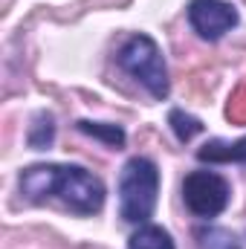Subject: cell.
<instances>
[{
    "mask_svg": "<svg viewBox=\"0 0 246 249\" xmlns=\"http://www.w3.org/2000/svg\"><path fill=\"white\" fill-rule=\"evenodd\" d=\"M159 200V168L148 157H130L119 174V217L130 226H145Z\"/></svg>",
    "mask_w": 246,
    "mask_h": 249,
    "instance_id": "cell-1",
    "label": "cell"
},
{
    "mask_svg": "<svg viewBox=\"0 0 246 249\" xmlns=\"http://www.w3.org/2000/svg\"><path fill=\"white\" fill-rule=\"evenodd\" d=\"M116 64L122 67L133 81H139L148 90L151 99H157V102H165L168 99L171 78H168L165 55H162L159 44L151 35H145V32L130 35L122 47L116 50Z\"/></svg>",
    "mask_w": 246,
    "mask_h": 249,
    "instance_id": "cell-2",
    "label": "cell"
},
{
    "mask_svg": "<svg viewBox=\"0 0 246 249\" xmlns=\"http://www.w3.org/2000/svg\"><path fill=\"white\" fill-rule=\"evenodd\" d=\"M55 197L61 200L72 214L93 217V214H99L105 209L107 188H105V183L93 171H87L81 165H58Z\"/></svg>",
    "mask_w": 246,
    "mask_h": 249,
    "instance_id": "cell-3",
    "label": "cell"
},
{
    "mask_svg": "<svg viewBox=\"0 0 246 249\" xmlns=\"http://www.w3.org/2000/svg\"><path fill=\"white\" fill-rule=\"evenodd\" d=\"M183 203L194 217L214 220V217H220L229 209L232 186L217 171H209V168L191 171V174H185V180H183Z\"/></svg>",
    "mask_w": 246,
    "mask_h": 249,
    "instance_id": "cell-4",
    "label": "cell"
},
{
    "mask_svg": "<svg viewBox=\"0 0 246 249\" xmlns=\"http://www.w3.org/2000/svg\"><path fill=\"white\" fill-rule=\"evenodd\" d=\"M185 18L203 41H220L241 23V15L229 0H191Z\"/></svg>",
    "mask_w": 246,
    "mask_h": 249,
    "instance_id": "cell-5",
    "label": "cell"
},
{
    "mask_svg": "<svg viewBox=\"0 0 246 249\" xmlns=\"http://www.w3.org/2000/svg\"><path fill=\"white\" fill-rule=\"evenodd\" d=\"M55 180H58V165L55 162H38L20 171V194L29 203H44L55 197Z\"/></svg>",
    "mask_w": 246,
    "mask_h": 249,
    "instance_id": "cell-6",
    "label": "cell"
},
{
    "mask_svg": "<svg viewBox=\"0 0 246 249\" xmlns=\"http://www.w3.org/2000/svg\"><path fill=\"white\" fill-rule=\"evenodd\" d=\"M200 162H214V165H226V162H241L246 165V136L235 142H223V139H209L200 151H197Z\"/></svg>",
    "mask_w": 246,
    "mask_h": 249,
    "instance_id": "cell-7",
    "label": "cell"
},
{
    "mask_svg": "<svg viewBox=\"0 0 246 249\" xmlns=\"http://www.w3.org/2000/svg\"><path fill=\"white\" fill-rule=\"evenodd\" d=\"M194 247L197 249H244L241 238L223 226H200L194 229Z\"/></svg>",
    "mask_w": 246,
    "mask_h": 249,
    "instance_id": "cell-8",
    "label": "cell"
},
{
    "mask_svg": "<svg viewBox=\"0 0 246 249\" xmlns=\"http://www.w3.org/2000/svg\"><path fill=\"white\" fill-rule=\"evenodd\" d=\"M127 249H177V244H174V238H171L168 229L154 226V223H145V226H139L130 235Z\"/></svg>",
    "mask_w": 246,
    "mask_h": 249,
    "instance_id": "cell-9",
    "label": "cell"
},
{
    "mask_svg": "<svg viewBox=\"0 0 246 249\" xmlns=\"http://www.w3.org/2000/svg\"><path fill=\"white\" fill-rule=\"evenodd\" d=\"M75 127H78L81 133H87V136L105 142V145L113 148V151L124 148V139H127V136H124V127L122 124H113V122H90V119H78Z\"/></svg>",
    "mask_w": 246,
    "mask_h": 249,
    "instance_id": "cell-10",
    "label": "cell"
},
{
    "mask_svg": "<svg viewBox=\"0 0 246 249\" xmlns=\"http://www.w3.org/2000/svg\"><path fill=\"white\" fill-rule=\"evenodd\" d=\"M26 142H29V148H35V151H44V148H50V145L55 142V119H53V113L41 110V113L32 119L29 130H26Z\"/></svg>",
    "mask_w": 246,
    "mask_h": 249,
    "instance_id": "cell-11",
    "label": "cell"
},
{
    "mask_svg": "<svg viewBox=\"0 0 246 249\" xmlns=\"http://www.w3.org/2000/svg\"><path fill=\"white\" fill-rule=\"evenodd\" d=\"M168 124H171V130H174V136H177L180 142H191L197 133H203V122H200L197 116L180 110V107H174V110L168 113Z\"/></svg>",
    "mask_w": 246,
    "mask_h": 249,
    "instance_id": "cell-12",
    "label": "cell"
},
{
    "mask_svg": "<svg viewBox=\"0 0 246 249\" xmlns=\"http://www.w3.org/2000/svg\"><path fill=\"white\" fill-rule=\"evenodd\" d=\"M229 119H235V122H246V84L235 93V99L229 102Z\"/></svg>",
    "mask_w": 246,
    "mask_h": 249,
    "instance_id": "cell-13",
    "label": "cell"
}]
</instances>
